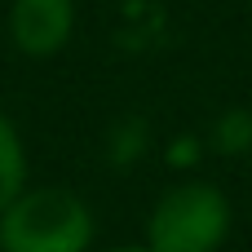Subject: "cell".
I'll list each match as a JSON object with an SVG mask.
<instances>
[{
	"label": "cell",
	"instance_id": "obj_6",
	"mask_svg": "<svg viewBox=\"0 0 252 252\" xmlns=\"http://www.w3.org/2000/svg\"><path fill=\"white\" fill-rule=\"evenodd\" d=\"M248 9H252V0H248Z\"/></svg>",
	"mask_w": 252,
	"mask_h": 252
},
{
	"label": "cell",
	"instance_id": "obj_5",
	"mask_svg": "<svg viewBox=\"0 0 252 252\" xmlns=\"http://www.w3.org/2000/svg\"><path fill=\"white\" fill-rule=\"evenodd\" d=\"M106 252H151L146 244H120V248H106Z\"/></svg>",
	"mask_w": 252,
	"mask_h": 252
},
{
	"label": "cell",
	"instance_id": "obj_2",
	"mask_svg": "<svg viewBox=\"0 0 252 252\" xmlns=\"http://www.w3.org/2000/svg\"><path fill=\"white\" fill-rule=\"evenodd\" d=\"M235 226V204L221 186L186 177L155 195L142 244L151 252H221Z\"/></svg>",
	"mask_w": 252,
	"mask_h": 252
},
{
	"label": "cell",
	"instance_id": "obj_4",
	"mask_svg": "<svg viewBox=\"0 0 252 252\" xmlns=\"http://www.w3.org/2000/svg\"><path fill=\"white\" fill-rule=\"evenodd\" d=\"M31 182V159H27V142H22V128L0 111V213L4 204Z\"/></svg>",
	"mask_w": 252,
	"mask_h": 252
},
{
	"label": "cell",
	"instance_id": "obj_1",
	"mask_svg": "<svg viewBox=\"0 0 252 252\" xmlns=\"http://www.w3.org/2000/svg\"><path fill=\"white\" fill-rule=\"evenodd\" d=\"M93 204L71 186L27 182L0 213V252H93Z\"/></svg>",
	"mask_w": 252,
	"mask_h": 252
},
{
	"label": "cell",
	"instance_id": "obj_3",
	"mask_svg": "<svg viewBox=\"0 0 252 252\" xmlns=\"http://www.w3.org/2000/svg\"><path fill=\"white\" fill-rule=\"evenodd\" d=\"M4 35L18 58H58L75 35V0H9Z\"/></svg>",
	"mask_w": 252,
	"mask_h": 252
}]
</instances>
